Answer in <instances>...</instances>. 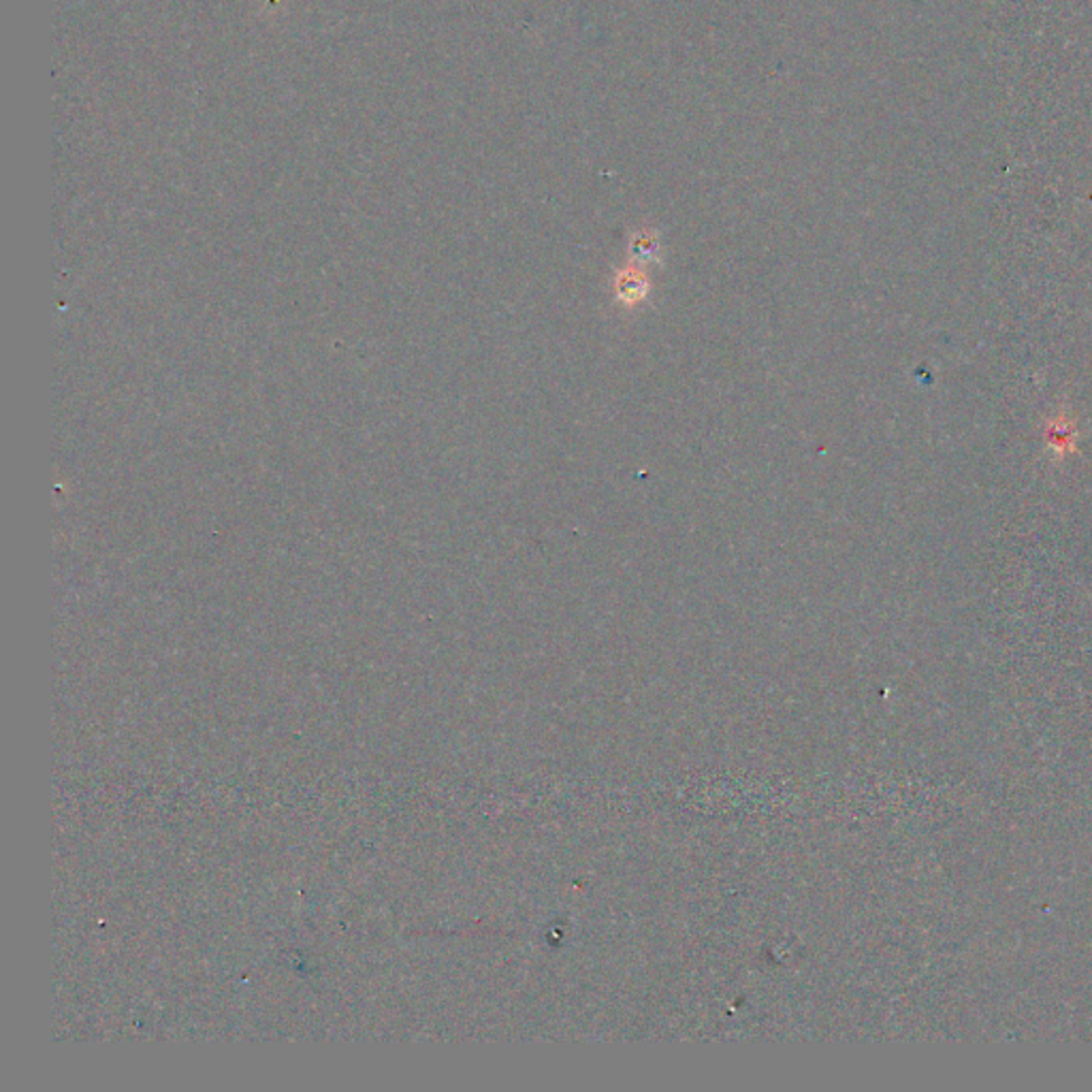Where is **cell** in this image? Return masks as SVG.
Listing matches in <instances>:
<instances>
[{
    "instance_id": "cell-1",
    "label": "cell",
    "mask_w": 1092,
    "mask_h": 1092,
    "mask_svg": "<svg viewBox=\"0 0 1092 1092\" xmlns=\"http://www.w3.org/2000/svg\"><path fill=\"white\" fill-rule=\"evenodd\" d=\"M615 290H617L619 301L638 303L640 299H644V295H647L648 282L640 271L626 269L623 273H619L617 282H615Z\"/></svg>"
},
{
    "instance_id": "cell-2",
    "label": "cell",
    "mask_w": 1092,
    "mask_h": 1092,
    "mask_svg": "<svg viewBox=\"0 0 1092 1092\" xmlns=\"http://www.w3.org/2000/svg\"><path fill=\"white\" fill-rule=\"evenodd\" d=\"M658 237L653 235V233L640 231L631 237L630 244V252L631 256L638 258V261H655L658 258Z\"/></svg>"
}]
</instances>
